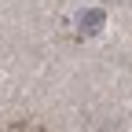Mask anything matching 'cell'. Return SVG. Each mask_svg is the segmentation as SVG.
Masks as SVG:
<instances>
[{"instance_id": "6da1fadb", "label": "cell", "mask_w": 132, "mask_h": 132, "mask_svg": "<svg viewBox=\"0 0 132 132\" xmlns=\"http://www.w3.org/2000/svg\"><path fill=\"white\" fill-rule=\"evenodd\" d=\"M103 26H106V11H103V7H85V11L77 15V29L85 33V37L103 33Z\"/></svg>"}]
</instances>
